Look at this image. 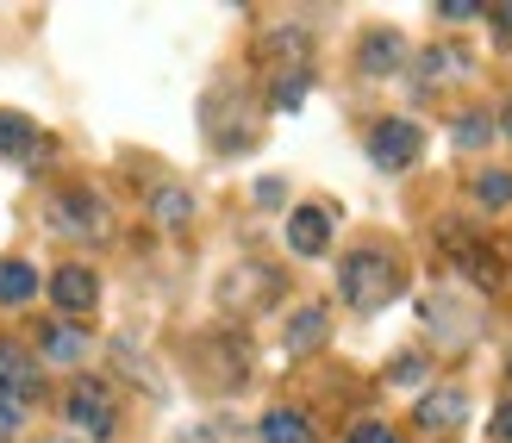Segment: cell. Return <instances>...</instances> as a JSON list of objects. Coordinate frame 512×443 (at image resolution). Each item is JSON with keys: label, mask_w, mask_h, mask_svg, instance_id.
I'll return each mask as SVG.
<instances>
[{"label": "cell", "mask_w": 512, "mask_h": 443, "mask_svg": "<svg viewBox=\"0 0 512 443\" xmlns=\"http://www.w3.org/2000/svg\"><path fill=\"white\" fill-rule=\"evenodd\" d=\"M400 263L388 250H350L344 256V269H338V294L356 306V312H375V306H388L400 294Z\"/></svg>", "instance_id": "obj_1"}, {"label": "cell", "mask_w": 512, "mask_h": 443, "mask_svg": "<svg viewBox=\"0 0 512 443\" xmlns=\"http://www.w3.org/2000/svg\"><path fill=\"white\" fill-rule=\"evenodd\" d=\"M44 394L38 381V362L25 356L19 344H0V437H13L25 425V406Z\"/></svg>", "instance_id": "obj_2"}, {"label": "cell", "mask_w": 512, "mask_h": 443, "mask_svg": "<svg viewBox=\"0 0 512 443\" xmlns=\"http://www.w3.org/2000/svg\"><path fill=\"white\" fill-rule=\"evenodd\" d=\"M63 419L82 431V437H113V425H119V400H113V387L107 381H75L69 387V400H63Z\"/></svg>", "instance_id": "obj_3"}, {"label": "cell", "mask_w": 512, "mask_h": 443, "mask_svg": "<svg viewBox=\"0 0 512 443\" xmlns=\"http://www.w3.org/2000/svg\"><path fill=\"white\" fill-rule=\"evenodd\" d=\"M425 156V132L413 119H381L375 132H369V163L375 169H388V175H400V169H413Z\"/></svg>", "instance_id": "obj_4"}, {"label": "cell", "mask_w": 512, "mask_h": 443, "mask_svg": "<svg viewBox=\"0 0 512 443\" xmlns=\"http://www.w3.org/2000/svg\"><path fill=\"white\" fill-rule=\"evenodd\" d=\"M50 225L75 231V238H107V206L94 194H57L50 200Z\"/></svg>", "instance_id": "obj_5"}, {"label": "cell", "mask_w": 512, "mask_h": 443, "mask_svg": "<svg viewBox=\"0 0 512 443\" xmlns=\"http://www.w3.org/2000/svg\"><path fill=\"white\" fill-rule=\"evenodd\" d=\"M50 300H57L69 319H82V312H94V300H100V275L82 269V263H63L50 275Z\"/></svg>", "instance_id": "obj_6"}, {"label": "cell", "mask_w": 512, "mask_h": 443, "mask_svg": "<svg viewBox=\"0 0 512 443\" xmlns=\"http://www.w3.org/2000/svg\"><path fill=\"white\" fill-rule=\"evenodd\" d=\"M413 419H419V431H456L469 419V394L463 387H431V394H419Z\"/></svg>", "instance_id": "obj_7"}, {"label": "cell", "mask_w": 512, "mask_h": 443, "mask_svg": "<svg viewBox=\"0 0 512 443\" xmlns=\"http://www.w3.org/2000/svg\"><path fill=\"white\" fill-rule=\"evenodd\" d=\"M288 244H294V256H325V244H331V213L325 206H294L288 213Z\"/></svg>", "instance_id": "obj_8"}, {"label": "cell", "mask_w": 512, "mask_h": 443, "mask_svg": "<svg viewBox=\"0 0 512 443\" xmlns=\"http://www.w3.org/2000/svg\"><path fill=\"white\" fill-rule=\"evenodd\" d=\"M463 75H469V57H463L456 44H431L425 57H419V88H425V94L438 88V82H463Z\"/></svg>", "instance_id": "obj_9"}, {"label": "cell", "mask_w": 512, "mask_h": 443, "mask_svg": "<svg viewBox=\"0 0 512 443\" xmlns=\"http://www.w3.org/2000/svg\"><path fill=\"white\" fill-rule=\"evenodd\" d=\"M38 344H44V362H57V369H75V362H82L88 356V337H82V325H50L44 337H38Z\"/></svg>", "instance_id": "obj_10"}, {"label": "cell", "mask_w": 512, "mask_h": 443, "mask_svg": "<svg viewBox=\"0 0 512 443\" xmlns=\"http://www.w3.org/2000/svg\"><path fill=\"white\" fill-rule=\"evenodd\" d=\"M356 63H363V75H394V69L406 63V44H400L394 32H369L363 50H356Z\"/></svg>", "instance_id": "obj_11"}, {"label": "cell", "mask_w": 512, "mask_h": 443, "mask_svg": "<svg viewBox=\"0 0 512 443\" xmlns=\"http://www.w3.org/2000/svg\"><path fill=\"white\" fill-rule=\"evenodd\" d=\"M25 300H38V269L25 256H7L0 263V306H25Z\"/></svg>", "instance_id": "obj_12"}, {"label": "cell", "mask_w": 512, "mask_h": 443, "mask_svg": "<svg viewBox=\"0 0 512 443\" xmlns=\"http://www.w3.org/2000/svg\"><path fill=\"white\" fill-rule=\"evenodd\" d=\"M325 331H331V319H325V306H300L294 319H288V350H294V356H306V350H319V344H325Z\"/></svg>", "instance_id": "obj_13"}, {"label": "cell", "mask_w": 512, "mask_h": 443, "mask_svg": "<svg viewBox=\"0 0 512 443\" xmlns=\"http://www.w3.org/2000/svg\"><path fill=\"white\" fill-rule=\"evenodd\" d=\"M256 437L263 443H313V425H306V412H288V406H275L263 425H256Z\"/></svg>", "instance_id": "obj_14"}, {"label": "cell", "mask_w": 512, "mask_h": 443, "mask_svg": "<svg viewBox=\"0 0 512 443\" xmlns=\"http://www.w3.org/2000/svg\"><path fill=\"white\" fill-rule=\"evenodd\" d=\"M38 150V125L25 113H0V156H32Z\"/></svg>", "instance_id": "obj_15"}, {"label": "cell", "mask_w": 512, "mask_h": 443, "mask_svg": "<svg viewBox=\"0 0 512 443\" xmlns=\"http://www.w3.org/2000/svg\"><path fill=\"white\" fill-rule=\"evenodd\" d=\"M150 213H157V225H188V219H194V194H182V188H157Z\"/></svg>", "instance_id": "obj_16"}, {"label": "cell", "mask_w": 512, "mask_h": 443, "mask_svg": "<svg viewBox=\"0 0 512 443\" xmlns=\"http://www.w3.org/2000/svg\"><path fill=\"white\" fill-rule=\"evenodd\" d=\"M475 200L488 206V213H500V206H512V169H488L475 181Z\"/></svg>", "instance_id": "obj_17"}, {"label": "cell", "mask_w": 512, "mask_h": 443, "mask_svg": "<svg viewBox=\"0 0 512 443\" xmlns=\"http://www.w3.org/2000/svg\"><path fill=\"white\" fill-rule=\"evenodd\" d=\"M488 132H494V125L481 119V113H463V119H456V144H463V150H475V144H488Z\"/></svg>", "instance_id": "obj_18"}, {"label": "cell", "mask_w": 512, "mask_h": 443, "mask_svg": "<svg viewBox=\"0 0 512 443\" xmlns=\"http://www.w3.org/2000/svg\"><path fill=\"white\" fill-rule=\"evenodd\" d=\"M344 443H394V431H388V425H381V419H356Z\"/></svg>", "instance_id": "obj_19"}, {"label": "cell", "mask_w": 512, "mask_h": 443, "mask_svg": "<svg viewBox=\"0 0 512 443\" xmlns=\"http://www.w3.org/2000/svg\"><path fill=\"white\" fill-rule=\"evenodd\" d=\"M438 19H450V25H469V19H481V7H475V0H444V7H438Z\"/></svg>", "instance_id": "obj_20"}, {"label": "cell", "mask_w": 512, "mask_h": 443, "mask_svg": "<svg viewBox=\"0 0 512 443\" xmlns=\"http://www.w3.org/2000/svg\"><path fill=\"white\" fill-rule=\"evenodd\" d=\"M481 19H488L500 38H512V0H506V7H481Z\"/></svg>", "instance_id": "obj_21"}, {"label": "cell", "mask_w": 512, "mask_h": 443, "mask_svg": "<svg viewBox=\"0 0 512 443\" xmlns=\"http://www.w3.org/2000/svg\"><path fill=\"white\" fill-rule=\"evenodd\" d=\"M425 375V362L419 356H406V362H394V381H419Z\"/></svg>", "instance_id": "obj_22"}, {"label": "cell", "mask_w": 512, "mask_h": 443, "mask_svg": "<svg viewBox=\"0 0 512 443\" xmlns=\"http://www.w3.org/2000/svg\"><path fill=\"white\" fill-rule=\"evenodd\" d=\"M494 437H500V443H512V400L494 412Z\"/></svg>", "instance_id": "obj_23"}, {"label": "cell", "mask_w": 512, "mask_h": 443, "mask_svg": "<svg viewBox=\"0 0 512 443\" xmlns=\"http://www.w3.org/2000/svg\"><path fill=\"white\" fill-rule=\"evenodd\" d=\"M281 200V181H256V206H275Z\"/></svg>", "instance_id": "obj_24"}, {"label": "cell", "mask_w": 512, "mask_h": 443, "mask_svg": "<svg viewBox=\"0 0 512 443\" xmlns=\"http://www.w3.org/2000/svg\"><path fill=\"white\" fill-rule=\"evenodd\" d=\"M500 125H506V138H512V107H506V113H500Z\"/></svg>", "instance_id": "obj_25"}, {"label": "cell", "mask_w": 512, "mask_h": 443, "mask_svg": "<svg viewBox=\"0 0 512 443\" xmlns=\"http://www.w3.org/2000/svg\"><path fill=\"white\" fill-rule=\"evenodd\" d=\"M44 443H69V437H44Z\"/></svg>", "instance_id": "obj_26"}]
</instances>
